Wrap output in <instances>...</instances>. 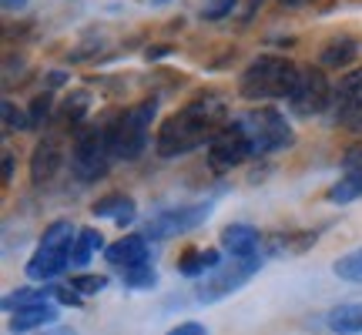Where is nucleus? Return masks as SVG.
<instances>
[{"mask_svg":"<svg viewBox=\"0 0 362 335\" xmlns=\"http://www.w3.org/2000/svg\"><path fill=\"white\" fill-rule=\"evenodd\" d=\"M232 121V107H228V98L218 94V90H205L192 98L188 104H181L175 114H168L158 128L155 148L161 158H181L202 148V144H211L215 134H218L225 124Z\"/></svg>","mask_w":362,"mask_h":335,"instance_id":"f257e3e1","label":"nucleus"},{"mask_svg":"<svg viewBox=\"0 0 362 335\" xmlns=\"http://www.w3.org/2000/svg\"><path fill=\"white\" fill-rule=\"evenodd\" d=\"M298 74L302 67L288 57H279V54H259L252 64L238 74V94L245 101H288L292 90L298 84Z\"/></svg>","mask_w":362,"mask_h":335,"instance_id":"f03ea898","label":"nucleus"},{"mask_svg":"<svg viewBox=\"0 0 362 335\" xmlns=\"http://www.w3.org/2000/svg\"><path fill=\"white\" fill-rule=\"evenodd\" d=\"M155 114H158V101L155 98H144V101L117 111L111 121H104L115 161H134L148 148V131H151Z\"/></svg>","mask_w":362,"mask_h":335,"instance_id":"7ed1b4c3","label":"nucleus"},{"mask_svg":"<svg viewBox=\"0 0 362 335\" xmlns=\"http://www.w3.org/2000/svg\"><path fill=\"white\" fill-rule=\"evenodd\" d=\"M74 242H78V232H74L71 221H54V225H47L37 252H34L30 261L24 265L27 278H34V282H51V278H57V275L71 265Z\"/></svg>","mask_w":362,"mask_h":335,"instance_id":"20e7f679","label":"nucleus"},{"mask_svg":"<svg viewBox=\"0 0 362 335\" xmlns=\"http://www.w3.org/2000/svg\"><path fill=\"white\" fill-rule=\"evenodd\" d=\"M235 121L252 144V158H269L292 144V128H288V121L279 107H252Z\"/></svg>","mask_w":362,"mask_h":335,"instance_id":"39448f33","label":"nucleus"},{"mask_svg":"<svg viewBox=\"0 0 362 335\" xmlns=\"http://www.w3.org/2000/svg\"><path fill=\"white\" fill-rule=\"evenodd\" d=\"M115 165L111 155V141H107V128L104 124H81L74 131V144H71V171L81 181H101Z\"/></svg>","mask_w":362,"mask_h":335,"instance_id":"423d86ee","label":"nucleus"},{"mask_svg":"<svg viewBox=\"0 0 362 335\" xmlns=\"http://www.w3.org/2000/svg\"><path fill=\"white\" fill-rule=\"evenodd\" d=\"M332 107V84H329V74L322 67H302L298 74V84L288 98V111L296 117H315Z\"/></svg>","mask_w":362,"mask_h":335,"instance_id":"0eeeda50","label":"nucleus"},{"mask_svg":"<svg viewBox=\"0 0 362 335\" xmlns=\"http://www.w3.org/2000/svg\"><path fill=\"white\" fill-rule=\"evenodd\" d=\"M262 269V258H232L228 265H218V269L208 275L205 282L198 285L194 292H198V302L202 305H211V302H221L225 295H232V292H238L242 285L255 275V271Z\"/></svg>","mask_w":362,"mask_h":335,"instance_id":"6e6552de","label":"nucleus"},{"mask_svg":"<svg viewBox=\"0 0 362 335\" xmlns=\"http://www.w3.org/2000/svg\"><path fill=\"white\" fill-rule=\"evenodd\" d=\"M211 215V205H178L168 208V211H158L155 218H148L144 225V238L151 242H168V238H178L185 232H194L202 221Z\"/></svg>","mask_w":362,"mask_h":335,"instance_id":"1a4fd4ad","label":"nucleus"},{"mask_svg":"<svg viewBox=\"0 0 362 335\" xmlns=\"http://www.w3.org/2000/svg\"><path fill=\"white\" fill-rule=\"evenodd\" d=\"M252 161V144H248L245 131L238 128V121H228L225 128L215 134V141L208 144V165L215 171H232V168Z\"/></svg>","mask_w":362,"mask_h":335,"instance_id":"9d476101","label":"nucleus"},{"mask_svg":"<svg viewBox=\"0 0 362 335\" xmlns=\"http://www.w3.org/2000/svg\"><path fill=\"white\" fill-rule=\"evenodd\" d=\"M329 111H332V121L342 128L356 124V117L362 114V67L339 78V84L332 88V107Z\"/></svg>","mask_w":362,"mask_h":335,"instance_id":"9b49d317","label":"nucleus"},{"mask_svg":"<svg viewBox=\"0 0 362 335\" xmlns=\"http://www.w3.org/2000/svg\"><path fill=\"white\" fill-rule=\"evenodd\" d=\"M148 238L144 235H124V238H117L115 245L104 248V258H107V265H115L121 275L131 269H141L148 265Z\"/></svg>","mask_w":362,"mask_h":335,"instance_id":"f8f14e48","label":"nucleus"},{"mask_svg":"<svg viewBox=\"0 0 362 335\" xmlns=\"http://www.w3.org/2000/svg\"><path fill=\"white\" fill-rule=\"evenodd\" d=\"M64 144H61V138H44V141L34 148V155H30V181L34 184H44V181H51L61 168H64Z\"/></svg>","mask_w":362,"mask_h":335,"instance_id":"ddd939ff","label":"nucleus"},{"mask_svg":"<svg viewBox=\"0 0 362 335\" xmlns=\"http://www.w3.org/2000/svg\"><path fill=\"white\" fill-rule=\"evenodd\" d=\"M221 248L232 258H259L262 235H259V228H252V225H228V228L221 232Z\"/></svg>","mask_w":362,"mask_h":335,"instance_id":"4468645a","label":"nucleus"},{"mask_svg":"<svg viewBox=\"0 0 362 335\" xmlns=\"http://www.w3.org/2000/svg\"><path fill=\"white\" fill-rule=\"evenodd\" d=\"M359 57V40L356 37H332L329 44H322V51H319V67H329V71H342V67H349L352 61Z\"/></svg>","mask_w":362,"mask_h":335,"instance_id":"2eb2a0df","label":"nucleus"},{"mask_svg":"<svg viewBox=\"0 0 362 335\" xmlns=\"http://www.w3.org/2000/svg\"><path fill=\"white\" fill-rule=\"evenodd\" d=\"M94 215H98V218H115L117 228H124V225L134 221L138 208H134V198L115 192V194H104L101 201H94Z\"/></svg>","mask_w":362,"mask_h":335,"instance_id":"dca6fc26","label":"nucleus"},{"mask_svg":"<svg viewBox=\"0 0 362 335\" xmlns=\"http://www.w3.org/2000/svg\"><path fill=\"white\" fill-rule=\"evenodd\" d=\"M57 319V309L51 302H40V305H30V309H21V312H11V332L13 335H24V332H34V329H44Z\"/></svg>","mask_w":362,"mask_h":335,"instance_id":"f3484780","label":"nucleus"},{"mask_svg":"<svg viewBox=\"0 0 362 335\" xmlns=\"http://www.w3.org/2000/svg\"><path fill=\"white\" fill-rule=\"evenodd\" d=\"M218 265H221V255L215 248H188V252L178 258V271L188 275V278L202 275V271H215Z\"/></svg>","mask_w":362,"mask_h":335,"instance_id":"a211bd4d","label":"nucleus"},{"mask_svg":"<svg viewBox=\"0 0 362 335\" xmlns=\"http://www.w3.org/2000/svg\"><path fill=\"white\" fill-rule=\"evenodd\" d=\"M329 329L339 335H362V305H339V309H332Z\"/></svg>","mask_w":362,"mask_h":335,"instance_id":"6ab92c4d","label":"nucleus"},{"mask_svg":"<svg viewBox=\"0 0 362 335\" xmlns=\"http://www.w3.org/2000/svg\"><path fill=\"white\" fill-rule=\"evenodd\" d=\"M325 198L332 205H349L356 198H362V175H352V171H342V178L325 192Z\"/></svg>","mask_w":362,"mask_h":335,"instance_id":"aec40b11","label":"nucleus"},{"mask_svg":"<svg viewBox=\"0 0 362 335\" xmlns=\"http://www.w3.org/2000/svg\"><path fill=\"white\" fill-rule=\"evenodd\" d=\"M104 248V235L98 228H81L78 232V242H74V255H71V265H88L94 252Z\"/></svg>","mask_w":362,"mask_h":335,"instance_id":"412c9836","label":"nucleus"},{"mask_svg":"<svg viewBox=\"0 0 362 335\" xmlns=\"http://www.w3.org/2000/svg\"><path fill=\"white\" fill-rule=\"evenodd\" d=\"M47 295H54V288H13L11 295L4 298V309L7 312H21V309H30V305H40V302H47Z\"/></svg>","mask_w":362,"mask_h":335,"instance_id":"4be33fe9","label":"nucleus"},{"mask_svg":"<svg viewBox=\"0 0 362 335\" xmlns=\"http://www.w3.org/2000/svg\"><path fill=\"white\" fill-rule=\"evenodd\" d=\"M90 111V94L88 90H71L64 101V117L71 128H81V121H84V114Z\"/></svg>","mask_w":362,"mask_h":335,"instance_id":"5701e85b","label":"nucleus"},{"mask_svg":"<svg viewBox=\"0 0 362 335\" xmlns=\"http://www.w3.org/2000/svg\"><path fill=\"white\" fill-rule=\"evenodd\" d=\"M332 271H336L342 282H356V285H362V248H356V252H349V255L336 258Z\"/></svg>","mask_w":362,"mask_h":335,"instance_id":"b1692460","label":"nucleus"},{"mask_svg":"<svg viewBox=\"0 0 362 335\" xmlns=\"http://www.w3.org/2000/svg\"><path fill=\"white\" fill-rule=\"evenodd\" d=\"M47 117H51V94L44 90V94H37V98L30 101V111H27V131H40Z\"/></svg>","mask_w":362,"mask_h":335,"instance_id":"393cba45","label":"nucleus"},{"mask_svg":"<svg viewBox=\"0 0 362 335\" xmlns=\"http://www.w3.org/2000/svg\"><path fill=\"white\" fill-rule=\"evenodd\" d=\"M71 288L78 292V295H98L107 288V278L104 275H74L71 278Z\"/></svg>","mask_w":362,"mask_h":335,"instance_id":"a878e982","label":"nucleus"},{"mask_svg":"<svg viewBox=\"0 0 362 335\" xmlns=\"http://www.w3.org/2000/svg\"><path fill=\"white\" fill-rule=\"evenodd\" d=\"M4 134H17V131H27V117L17 111V104L13 101H4Z\"/></svg>","mask_w":362,"mask_h":335,"instance_id":"bb28decb","label":"nucleus"},{"mask_svg":"<svg viewBox=\"0 0 362 335\" xmlns=\"http://www.w3.org/2000/svg\"><path fill=\"white\" fill-rule=\"evenodd\" d=\"M155 282H158V275H155L151 265H141V269L124 271V285H131V288H151Z\"/></svg>","mask_w":362,"mask_h":335,"instance_id":"cd10ccee","label":"nucleus"},{"mask_svg":"<svg viewBox=\"0 0 362 335\" xmlns=\"http://www.w3.org/2000/svg\"><path fill=\"white\" fill-rule=\"evenodd\" d=\"M235 4L238 0H208L205 7H202V20H225L235 11Z\"/></svg>","mask_w":362,"mask_h":335,"instance_id":"c85d7f7f","label":"nucleus"},{"mask_svg":"<svg viewBox=\"0 0 362 335\" xmlns=\"http://www.w3.org/2000/svg\"><path fill=\"white\" fill-rule=\"evenodd\" d=\"M342 171H352V175H362V141L352 144L346 158H342Z\"/></svg>","mask_w":362,"mask_h":335,"instance_id":"c756f323","label":"nucleus"},{"mask_svg":"<svg viewBox=\"0 0 362 335\" xmlns=\"http://www.w3.org/2000/svg\"><path fill=\"white\" fill-rule=\"evenodd\" d=\"M171 335H208V329L198 322H185V325H178V329H171Z\"/></svg>","mask_w":362,"mask_h":335,"instance_id":"7c9ffc66","label":"nucleus"},{"mask_svg":"<svg viewBox=\"0 0 362 335\" xmlns=\"http://www.w3.org/2000/svg\"><path fill=\"white\" fill-rule=\"evenodd\" d=\"M54 295L61 298L64 305H81V295L74 292V288H54Z\"/></svg>","mask_w":362,"mask_h":335,"instance_id":"2f4dec72","label":"nucleus"},{"mask_svg":"<svg viewBox=\"0 0 362 335\" xmlns=\"http://www.w3.org/2000/svg\"><path fill=\"white\" fill-rule=\"evenodd\" d=\"M13 181V151L4 148V184H11Z\"/></svg>","mask_w":362,"mask_h":335,"instance_id":"473e14b6","label":"nucleus"},{"mask_svg":"<svg viewBox=\"0 0 362 335\" xmlns=\"http://www.w3.org/2000/svg\"><path fill=\"white\" fill-rule=\"evenodd\" d=\"M27 0H4V11H24Z\"/></svg>","mask_w":362,"mask_h":335,"instance_id":"72a5a7b5","label":"nucleus"},{"mask_svg":"<svg viewBox=\"0 0 362 335\" xmlns=\"http://www.w3.org/2000/svg\"><path fill=\"white\" fill-rule=\"evenodd\" d=\"M282 7H305V4H315V0H279Z\"/></svg>","mask_w":362,"mask_h":335,"instance_id":"f704fd0d","label":"nucleus"},{"mask_svg":"<svg viewBox=\"0 0 362 335\" xmlns=\"http://www.w3.org/2000/svg\"><path fill=\"white\" fill-rule=\"evenodd\" d=\"M47 335H78V332H74V329H64V325H61V329H51Z\"/></svg>","mask_w":362,"mask_h":335,"instance_id":"c9c22d12","label":"nucleus"},{"mask_svg":"<svg viewBox=\"0 0 362 335\" xmlns=\"http://www.w3.org/2000/svg\"><path fill=\"white\" fill-rule=\"evenodd\" d=\"M161 54H168V47H151V51H148V61H151V57H161Z\"/></svg>","mask_w":362,"mask_h":335,"instance_id":"e433bc0d","label":"nucleus"},{"mask_svg":"<svg viewBox=\"0 0 362 335\" xmlns=\"http://www.w3.org/2000/svg\"><path fill=\"white\" fill-rule=\"evenodd\" d=\"M349 131H356V134H362V114L359 117H356V124H352V128Z\"/></svg>","mask_w":362,"mask_h":335,"instance_id":"4c0bfd02","label":"nucleus"}]
</instances>
